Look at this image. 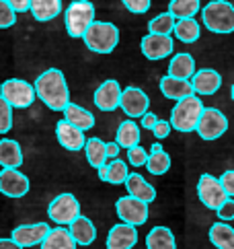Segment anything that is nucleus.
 Masks as SVG:
<instances>
[{
	"instance_id": "nucleus-16",
	"label": "nucleus",
	"mask_w": 234,
	"mask_h": 249,
	"mask_svg": "<svg viewBox=\"0 0 234 249\" xmlns=\"http://www.w3.org/2000/svg\"><path fill=\"white\" fill-rule=\"evenodd\" d=\"M138 243V229L132 225H125V222H119L109 229L107 233V249H134Z\"/></svg>"
},
{
	"instance_id": "nucleus-48",
	"label": "nucleus",
	"mask_w": 234,
	"mask_h": 249,
	"mask_svg": "<svg viewBox=\"0 0 234 249\" xmlns=\"http://www.w3.org/2000/svg\"><path fill=\"white\" fill-rule=\"evenodd\" d=\"M230 97H232V101H234V85H232V89H230Z\"/></svg>"
},
{
	"instance_id": "nucleus-32",
	"label": "nucleus",
	"mask_w": 234,
	"mask_h": 249,
	"mask_svg": "<svg viewBox=\"0 0 234 249\" xmlns=\"http://www.w3.org/2000/svg\"><path fill=\"white\" fill-rule=\"evenodd\" d=\"M175 37L179 41H183V43H193L200 39V33H201V27H200V23H197L195 19H179L175 21Z\"/></svg>"
},
{
	"instance_id": "nucleus-40",
	"label": "nucleus",
	"mask_w": 234,
	"mask_h": 249,
	"mask_svg": "<svg viewBox=\"0 0 234 249\" xmlns=\"http://www.w3.org/2000/svg\"><path fill=\"white\" fill-rule=\"evenodd\" d=\"M216 214H218V220H222V222L234 220V198H228L226 202H224L222 206L216 210Z\"/></svg>"
},
{
	"instance_id": "nucleus-35",
	"label": "nucleus",
	"mask_w": 234,
	"mask_h": 249,
	"mask_svg": "<svg viewBox=\"0 0 234 249\" xmlns=\"http://www.w3.org/2000/svg\"><path fill=\"white\" fill-rule=\"evenodd\" d=\"M175 17L170 13H163V15H156L154 19H150L148 23V29L150 33H156V35H170L175 29Z\"/></svg>"
},
{
	"instance_id": "nucleus-37",
	"label": "nucleus",
	"mask_w": 234,
	"mask_h": 249,
	"mask_svg": "<svg viewBox=\"0 0 234 249\" xmlns=\"http://www.w3.org/2000/svg\"><path fill=\"white\" fill-rule=\"evenodd\" d=\"M17 23V13L8 6L6 0H0V29H8Z\"/></svg>"
},
{
	"instance_id": "nucleus-44",
	"label": "nucleus",
	"mask_w": 234,
	"mask_h": 249,
	"mask_svg": "<svg viewBox=\"0 0 234 249\" xmlns=\"http://www.w3.org/2000/svg\"><path fill=\"white\" fill-rule=\"evenodd\" d=\"M156 122H158V118H156V115H154V113H152V111H146V113H144V115H142V122H140V126H142V128H146V130H150V132H152V128H154V126H156Z\"/></svg>"
},
{
	"instance_id": "nucleus-13",
	"label": "nucleus",
	"mask_w": 234,
	"mask_h": 249,
	"mask_svg": "<svg viewBox=\"0 0 234 249\" xmlns=\"http://www.w3.org/2000/svg\"><path fill=\"white\" fill-rule=\"evenodd\" d=\"M119 107L128 118H142L144 113L150 107V99L148 95L138 87H125L121 91V99H119Z\"/></svg>"
},
{
	"instance_id": "nucleus-17",
	"label": "nucleus",
	"mask_w": 234,
	"mask_h": 249,
	"mask_svg": "<svg viewBox=\"0 0 234 249\" xmlns=\"http://www.w3.org/2000/svg\"><path fill=\"white\" fill-rule=\"evenodd\" d=\"M56 138L60 142V146L62 148H66V150H72V153H76V150H83L84 148V132L76 128V126H72V124H68L66 120H60L56 124Z\"/></svg>"
},
{
	"instance_id": "nucleus-41",
	"label": "nucleus",
	"mask_w": 234,
	"mask_h": 249,
	"mask_svg": "<svg viewBox=\"0 0 234 249\" xmlns=\"http://www.w3.org/2000/svg\"><path fill=\"white\" fill-rule=\"evenodd\" d=\"M220 183H222V188L226 192L228 198H234V169H228V171L222 173Z\"/></svg>"
},
{
	"instance_id": "nucleus-22",
	"label": "nucleus",
	"mask_w": 234,
	"mask_h": 249,
	"mask_svg": "<svg viewBox=\"0 0 234 249\" xmlns=\"http://www.w3.org/2000/svg\"><path fill=\"white\" fill-rule=\"evenodd\" d=\"M23 165V148L13 138L0 140V167L2 169H19Z\"/></svg>"
},
{
	"instance_id": "nucleus-31",
	"label": "nucleus",
	"mask_w": 234,
	"mask_h": 249,
	"mask_svg": "<svg viewBox=\"0 0 234 249\" xmlns=\"http://www.w3.org/2000/svg\"><path fill=\"white\" fill-rule=\"evenodd\" d=\"M84 155H86L88 165L95 167V169L107 165V161H109V159H107V144L97 136L88 138L84 142Z\"/></svg>"
},
{
	"instance_id": "nucleus-14",
	"label": "nucleus",
	"mask_w": 234,
	"mask_h": 249,
	"mask_svg": "<svg viewBox=\"0 0 234 249\" xmlns=\"http://www.w3.org/2000/svg\"><path fill=\"white\" fill-rule=\"evenodd\" d=\"M50 225L48 222H33V225H21L13 229L11 239L15 243H19L23 249L27 247H35V245H41V241L48 237L50 233Z\"/></svg>"
},
{
	"instance_id": "nucleus-47",
	"label": "nucleus",
	"mask_w": 234,
	"mask_h": 249,
	"mask_svg": "<svg viewBox=\"0 0 234 249\" xmlns=\"http://www.w3.org/2000/svg\"><path fill=\"white\" fill-rule=\"evenodd\" d=\"M158 150H163V144H160V142H154L150 148V153H158Z\"/></svg>"
},
{
	"instance_id": "nucleus-20",
	"label": "nucleus",
	"mask_w": 234,
	"mask_h": 249,
	"mask_svg": "<svg viewBox=\"0 0 234 249\" xmlns=\"http://www.w3.org/2000/svg\"><path fill=\"white\" fill-rule=\"evenodd\" d=\"M160 93H163L167 99H173V101H181L189 95H195L191 81H183V78H175V76L160 78Z\"/></svg>"
},
{
	"instance_id": "nucleus-19",
	"label": "nucleus",
	"mask_w": 234,
	"mask_h": 249,
	"mask_svg": "<svg viewBox=\"0 0 234 249\" xmlns=\"http://www.w3.org/2000/svg\"><path fill=\"white\" fill-rule=\"evenodd\" d=\"M68 231H70V235L72 239L76 241V245H91L95 239H97V227L93 225V220L88 218V216H76L74 220L68 225Z\"/></svg>"
},
{
	"instance_id": "nucleus-8",
	"label": "nucleus",
	"mask_w": 234,
	"mask_h": 249,
	"mask_svg": "<svg viewBox=\"0 0 234 249\" xmlns=\"http://www.w3.org/2000/svg\"><path fill=\"white\" fill-rule=\"evenodd\" d=\"M48 216L60 227L70 225L76 216H80V202H78V198L74 194H68V192L56 196V198L50 202V206H48Z\"/></svg>"
},
{
	"instance_id": "nucleus-45",
	"label": "nucleus",
	"mask_w": 234,
	"mask_h": 249,
	"mask_svg": "<svg viewBox=\"0 0 234 249\" xmlns=\"http://www.w3.org/2000/svg\"><path fill=\"white\" fill-rule=\"evenodd\" d=\"M0 249H23V247H21L19 243H15L11 237H8V239H2V237H0Z\"/></svg>"
},
{
	"instance_id": "nucleus-27",
	"label": "nucleus",
	"mask_w": 234,
	"mask_h": 249,
	"mask_svg": "<svg viewBox=\"0 0 234 249\" xmlns=\"http://www.w3.org/2000/svg\"><path fill=\"white\" fill-rule=\"evenodd\" d=\"M41 249H76V241L72 239L70 231L64 227H56V229H50L48 237L41 241L39 245Z\"/></svg>"
},
{
	"instance_id": "nucleus-6",
	"label": "nucleus",
	"mask_w": 234,
	"mask_h": 249,
	"mask_svg": "<svg viewBox=\"0 0 234 249\" xmlns=\"http://www.w3.org/2000/svg\"><path fill=\"white\" fill-rule=\"evenodd\" d=\"M0 97L13 109H27L37 99L35 87L27 81H21V78H8V81H4L0 85Z\"/></svg>"
},
{
	"instance_id": "nucleus-12",
	"label": "nucleus",
	"mask_w": 234,
	"mask_h": 249,
	"mask_svg": "<svg viewBox=\"0 0 234 249\" xmlns=\"http://www.w3.org/2000/svg\"><path fill=\"white\" fill-rule=\"evenodd\" d=\"M140 50L142 54L146 56L148 60L156 62V60H163V58H168L173 54L175 50V41L170 35H156V33H148L142 37V43H140Z\"/></svg>"
},
{
	"instance_id": "nucleus-24",
	"label": "nucleus",
	"mask_w": 234,
	"mask_h": 249,
	"mask_svg": "<svg viewBox=\"0 0 234 249\" xmlns=\"http://www.w3.org/2000/svg\"><path fill=\"white\" fill-rule=\"evenodd\" d=\"M64 120L68 124H72V126L80 128L83 132L95 128V115L88 109L80 107V105H76V103H72V101L64 107Z\"/></svg>"
},
{
	"instance_id": "nucleus-21",
	"label": "nucleus",
	"mask_w": 234,
	"mask_h": 249,
	"mask_svg": "<svg viewBox=\"0 0 234 249\" xmlns=\"http://www.w3.org/2000/svg\"><path fill=\"white\" fill-rule=\"evenodd\" d=\"M125 190H128V196H134V198H138V200L146 202V204L156 200V190L152 188L140 173H130L128 175V179H125Z\"/></svg>"
},
{
	"instance_id": "nucleus-5",
	"label": "nucleus",
	"mask_w": 234,
	"mask_h": 249,
	"mask_svg": "<svg viewBox=\"0 0 234 249\" xmlns=\"http://www.w3.org/2000/svg\"><path fill=\"white\" fill-rule=\"evenodd\" d=\"M64 23L70 37L80 39L95 23V4L91 0H72L64 11Z\"/></svg>"
},
{
	"instance_id": "nucleus-36",
	"label": "nucleus",
	"mask_w": 234,
	"mask_h": 249,
	"mask_svg": "<svg viewBox=\"0 0 234 249\" xmlns=\"http://www.w3.org/2000/svg\"><path fill=\"white\" fill-rule=\"evenodd\" d=\"M13 128V107L0 97V134H6Z\"/></svg>"
},
{
	"instance_id": "nucleus-34",
	"label": "nucleus",
	"mask_w": 234,
	"mask_h": 249,
	"mask_svg": "<svg viewBox=\"0 0 234 249\" xmlns=\"http://www.w3.org/2000/svg\"><path fill=\"white\" fill-rule=\"evenodd\" d=\"M146 169L150 175H165L170 169V155L165 150H158V153H150L148 161H146Z\"/></svg>"
},
{
	"instance_id": "nucleus-10",
	"label": "nucleus",
	"mask_w": 234,
	"mask_h": 249,
	"mask_svg": "<svg viewBox=\"0 0 234 249\" xmlns=\"http://www.w3.org/2000/svg\"><path fill=\"white\" fill-rule=\"evenodd\" d=\"M197 198H200V202L205 208L218 210L222 204L228 200V196H226V192H224L218 177H214L210 173H203L200 177V181H197Z\"/></svg>"
},
{
	"instance_id": "nucleus-18",
	"label": "nucleus",
	"mask_w": 234,
	"mask_h": 249,
	"mask_svg": "<svg viewBox=\"0 0 234 249\" xmlns=\"http://www.w3.org/2000/svg\"><path fill=\"white\" fill-rule=\"evenodd\" d=\"M191 87H193L195 95H214L220 91L222 76L218 70H214V68L195 70V74L191 76Z\"/></svg>"
},
{
	"instance_id": "nucleus-1",
	"label": "nucleus",
	"mask_w": 234,
	"mask_h": 249,
	"mask_svg": "<svg viewBox=\"0 0 234 249\" xmlns=\"http://www.w3.org/2000/svg\"><path fill=\"white\" fill-rule=\"evenodd\" d=\"M35 95L37 99L48 105L51 111H64V107L70 103V89L66 83V76L60 68H48L35 78Z\"/></svg>"
},
{
	"instance_id": "nucleus-29",
	"label": "nucleus",
	"mask_w": 234,
	"mask_h": 249,
	"mask_svg": "<svg viewBox=\"0 0 234 249\" xmlns=\"http://www.w3.org/2000/svg\"><path fill=\"white\" fill-rule=\"evenodd\" d=\"M208 237L216 249H234V229L226 222L218 220L216 225H212Z\"/></svg>"
},
{
	"instance_id": "nucleus-38",
	"label": "nucleus",
	"mask_w": 234,
	"mask_h": 249,
	"mask_svg": "<svg viewBox=\"0 0 234 249\" xmlns=\"http://www.w3.org/2000/svg\"><path fill=\"white\" fill-rule=\"evenodd\" d=\"M148 161V153L144 150L140 144L138 146H132L128 148V163L134 165V167H144Z\"/></svg>"
},
{
	"instance_id": "nucleus-9",
	"label": "nucleus",
	"mask_w": 234,
	"mask_h": 249,
	"mask_svg": "<svg viewBox=\"0 0 234 249\" xmlns=\"http://www.w3.org/2000/svg\"><path fill=\"white\" fill-rule=\"evenodd\" d=\"M228 130V118L216 107H203L200 122H197L195 132L203 140H218L220 136L226 134Z\"/></svg>"
},
{
	"instance_id": "nucleus-2",
	"label": "nucleus",
	"mask_w": 234,
	"mask_h": 249,
	"mask_svg": "<svg viewBox=\"0 0 234 249\" xmlns=\"http://www.w3.org/2000/svg\"><path fill=\"white\" fill-rule=\"evenodd\" d=\"M200 13L203 27L208 31L218 35L234 33V4L228 0H212Z\"/></svg>"
},
{
	"instance_id": "nucleus-23",
	"label": "nucleus",
	"mask_w": 234,
	"mask_h": 249,
	"mask_svg": "<svg viewBox=\"0 0 234 249\" xmlns=\"http://www.w3.org/2000/svg\"><path fill=\"white\" fill-rule=\"evenodd\" d=\"M97 173H99V179L111 183V185H121V183H125V179H128V175H130L128 163H123L121 159H111V161L107 163V165L99 167Z\"/></svg>"
},
{
	"instance_id": "nucleus-15",
	"label": "nucleus",
	"mask_w": 234,
	"mask_h": 249,
	"mask_svg": "<svg viewBox=\"0 0 234 249\" xmlns=\"http://www.w3.org/2000/svg\"><path fill=\"white\" fill-rule=\"evenodd\" d=\"M119 99H121V87L113 78L99 85L93 97L97 109H101V111H115L119 107Z\"/></svg>"
},
{
	"instance_id": "nucleus-7",
	"label": "nucleus",
	"mask_w": 234,
	"mask_h": 249,
	"mask_svg": "<svg viewBox=\"0 0 234 249\" xmlns=\"http://www.w3.org/2000/svg\"><path fill=\"white\" fill-rule=\"evenodd\" d=\"M115 212H117V216H119L121 222L138 229L148 220L150 208H148L146 202L134 198V196H121V198L115 202Z\"/></svg>"
},
{
	"instance_id": "nucleus-46",
	"label": "nucleus",
	"mask_w": 234,
	"mask_h": 249,
	"mask_svg": "<svg viewBox=\"0 0 234 249\" xmlns=\"http://www.w3.org/2000/svg\"><path fill=\"white\" fill-rule=\"evenodd\" d=\"M117 155H119V144L117 142H109L107 144V159H117Z\"/></svg>"
},
{
	"instance_id": "nucleus-43",
	"label": "nucleus",
	"mask_w": 234,
	"mask_h": 249,
	"mask_svg": "<svg viewBox=\"0 0 234 249\" xmlns=\"http://www.w3.org/2000/svg\"><path fill=\"white\" fill-rule=\"evenodd\" d=\"M6 2L15 13H27L31 6V0H6Z\"/></svg>"
},
{
	"instance_id": "nucleus-33",
	"label": "nucleus",
	"mask_w": 234,
	"mask_h": 249,
	"mask_svg": "<svg viewBox=\"0 0 234 249\" xmlns=\"http://www.w3.org/2000/svg\"><path fill=\"white\" fill-rule=\"evenodd\" d=\"M201 11V2L200 0H170L168 11L175 19H193V17Z\"/></svg>"
},
{
	"instance_id": "nucleus-39",
	"label": "nucleus",
	"mask_w": 234,
	"mask_h": 249,
	"mask_svg": "<svg viewBox=\"0 0 234 249\" xmlns=\"http://www.w3.org/2000/svg\"><path fill=\"white\" fill-rule=\"evenodd\" d=\"M121 4L134 15H144L146 11H150L152 0H121Z\"/></svg>"
},
{
	"instance_id": "nucleus-26",
	"label": "nucleus",
	"mask_w": 234,
	"mask_h": 249,
	"mask_svg": "<svg viewBox=\"0 0 234 249\" xmlns=\"http://www.w3.org/2000/svg\"><path fill=\"white\" fill-rule=\"evenodd\" d=\"M195 74V60L191 54H175L170 58V64H168V76H175V78H183V81H189Z\"/></svg>"
},
{
	"instance_id": "nucleus-25",
	"label": "nucleus",
	"mask_w": 234,
	"mask_h": 249,
	"mask_svg": "<svg viewBox=\"0 0 234 249\" xmlns=\"http://www.w3.org/2000/svg\"><path fill=\"white\" fill-rule=\"evenodd\" d=\"M29 11L35 21L48 23L62 13V0H31Z\"/></svg>"
},
{
	"instance_id": "nucleus-4",
	"label": "nucleus",
	"mask_w": 234,
	"mask_h": 249,
	"mask_svg": "<svg viewBox=\"0 0 234 249\" xmlns=\"http://www.w3.org/2000/svg\"><path fill=\"white\" fill-rule=\"evenodd\" d=\"M201 111H203V103L197 95H189L185 99L177 101L173 113H170V128L183 132V134L195 132Z\"/></svg>"
},
{
	"instance_id": "nucleus-3",
	"label": "nucleus",
	"mask_w": 234,
	"mask_h": 249,
	"mask_svg": "<svg viewBox=\"0 0 234 249\" xmlns=\"http://www.w3.org/2000/svg\"><path fill=\"white\" fill-rule=\"evenodd\" d=\"M83 41L95 54H111L119 43V29L109 21H95L83 35Z\"/></svg>"
},
{
	"instance_id": "nucleus-28",
	"label": "nucleus",
	"mask_w": 234,
	"mask_h": 249,
	"mask_svg": "<svg viewBox=\"0 0 234 249\" xmlns=\"http://www.w3.org/2000/svg\"><path fill=\"white\" fill-rule=\"evenodd\" d=\"M140 138H142V132L140 126L134 120H125L119 124L117 128V134H115V142L119 144V148H132V146H138L140 144Z\"/></svg>"
},
{
	"instance_id": "nucleus-11",
	"label": "nucleus",
	"mask_w": 234,
	"mask_h": 249,
	"mask_svg": "<svg viewBox=\"0 0 234 249\" xmlns=\"http://www.w3.org/2000/svg\"><path fill=\"white\" fill-rule=\"evenodd\" d=\"M29 177L21 173L19 169H2L0 171V194L6 196V198H25L29 194Z\"/></svg>"
},
{
	"instance_id": "nucleus-30",
	"label": "nucleus",
	"mask_w": 234,
	"mask_h": 249,
	"mask_svg": "<svg viewBox=\"0 0 234 249\" xmlns=\"http://www.w3.org/2000/svg\"><path fill=\"white\" fill-rule=\"evenodd\" d=\"M146 247L148 249H177L175 235L168 227H154L146 235Z\"/></svg>"
},
{
	"instance_id": "nucleus-42",
	"label": "nucleus",
	"mask_w": 234,
	"mask_h": 249,
	"mask_svg": "<svg viewBox=\"0 0 234 249\" xmlns=\"http://www.w3.org/2000/svg\"><path fill=\"white\" fill-rule=\"evenodd\" d=\"M170 122H167V120H158L156 122V126L152 128V132H154V136L158 138V140H165L168 134H170Z\"/></svg>"
}]
</instances>
